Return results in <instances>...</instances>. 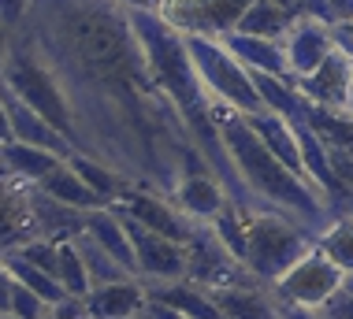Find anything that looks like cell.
Instances as JSON below:
<instances>
[{
  "mask_svg": "<svg viewBox=\"0 0 353 319\" xmlns=\"http://www.w3.org/2000/svg\"><path fill=\"white\" fill-rule=\"evenodd\" d=\"M320 316H323V319H353V294L339 289V294L320 308Z\"/></svg>",
  "mask_w": 353,
  "mask_h": 319,
  "instance_id": "1f68e13d",
  "label": "cell"
},
{
  "mask_svg": "<svg viewBox=\"0 0 353 319\" xmlns=\"http://www.w3.org/2000/svg\"><path fill=\"white\" fill-rule=\"evenodd\" d=\"M286 48V63H290V79H305L316 67L335 52V41H331V26L320 23V19L301 15L298 23L290 26V34L283 37Z\"/></svg>",
  "mask_w": 353,
  "mask_h": 319,
  "instance_id": "4fadbf2b",
  "label": "cell"
},
{
  "mask_svg": "<svg viewBox=\"0 0 353 319\" xmlns=\"http://www.w3.org/2000/svg\"><path fill=\"white\" fill-rule=\"evenodd\" d=\"M216 305L227 319H286V305L272 294V286H234L216 289Z\"/></svg>",
  "mask_w": 353,
  "mask_h": 319,
  "instance_id": "ac0fdd59",
  "label": "cell"
},
{
  "mask_svg": "<svg viewBox=\"0 0 353 319\" xmlns=\"http://www.w3.org/2000/svg\"><path fill=\"white\" fill-rule=\"evenodd\" d=\"M68 163H71L74 175H79L85 186L97 193V197H101L108 208L116 205V200H119L130 186H141V182H134L130 175H123L119 167H112V163H104V160H97V156H85V152H74Z\"/></svg>",
  "mask_w": 353,
  "mask_h": 319,
  "instance_id": "44dd1931",
  "label": "cell"
},
{
  "mask_svg": "<svg viewBox=\"0 0 353 319\" xmlns=\"http://www.w3.org/2000/svg\"><path fill=\"white\" fill-rule=\"evenodd\" d=\"M286 305V301H283ZM286 319H323L320 308H301V305H286Z\"/></svg>",
  "mask_w": 353,
  "mask_h": 319,
  "instance_id": "ab89813d",
  "label": "cell"
},
{
  "mask_svg": "<svg viewBox=\"0 0 353 319\" xmlns=\"http://www.w3.org/2000/svg\"><path fill=\"white\" fill-rule=\"evenodd\" d=\"M85 234H93L108 249L112 256L127 267L130 275H138V256H134V245H130V234H127V223L116 208H97L85 216Z\"/></svg>",
  "mask_w": 353,
  "mask_h": 319,
  "instance_id": "7402d4cb",
  "label": "cell"
},
{
  "mask_svg": "<svg viewBox=\"0 0 353 319\" xmlns=\"http://www.w3.org/2000/svg\"><path fill=\"white\" fill-rule=\"evenodd\" d=\"M145 301L168 305L186 319H227L223 308L216 305V297L208 289L194 286L190 278H175V282H145Z\"/></svg>",
  "mask_w": 353,
  "mask_h": 319,
  "instance_id": "9a60e30c",
  "label": "cell"
},
{
  "mask_svg": "<svg viewBox=\"0 0 353 319\" xmlns=\"http://www.w3.org/2000/svg\"><path fill=\"white\" fill-rule=\"evenodd\" d=\"M0 319H19L15 312H0Z\"/></svg>",
  "mask_w": 353,
  "mask_h": 319,
  "instance_id": "7bdbcfd3",
  "label": "cell"
},
{
  "mask_svg": "<svg viewBox=\"0 0 353 319\" xmlns=\"http://www.w3.org/2000/svg\"><path fill=\"white\" fill-rule=\"evenodd\" d=\"M183 37L190 48V60H194L197 74H201L205 90L216 104H227V108H234L242 115L264 112V101L253 90L250 71L242 67V60H238L231 48L223 41H216V37H194V34H183Z\"/></svg>",
  "mask_w": 353,
  "mask_h": 319,
  "instance_id": "277c9868",
  "label": "cell"
},
{
  "mask_svg": "<svg viewBox=\"0 0 353 319\" xmlns=\"http://www.w3.org/2000/svg\"><path fill=\"white\" fill-rule=\"evenodd\" d=\"M331 12H335V23L339 19H353V0H331Z\"/></svg>",
  "mask_w": 353,
  "mask_h": 319,
  "instance_id": "60d3db41",
  "label": "cell"
},
{
  "mask_svg": "<svg viewBox=\"0 0 353 319\" xmlns=\"http://www.w3.org/2000/svg\"><path fill=\"white\" fill-rule=\"evenodd\" d=\"M123 223H127L130 245H134L141 282H175V278H186V245H179V241L157 234V230L141 227L138 219H130V216H123Z\"/></svg>",
  "mask_w": 353,
  "mask_h": 319,
  "instance_id": "9c48e42d",
  "label": "cell"
},
{
  "mask_svg": "<svg viewBox=\"0 0 353 319\" xmlns=\"http://www.w3.org/2000/svg\"><path fill=\"white\" fill-rule=\"evenodd\" d=\"M320 245V234L301 227L286 212L256 208L250 219V249H245V271H250L261 286H275L279 278L309 256Z\"/></svg>",
  "mask_w": 353,
  "mask_h": 319,
  "instance_id": "3957f363",
  "label": "cell"
},
{
  "mask_svg": "<svg viewBox=\"0 0 353 319\" xmlns=\"http://www.w3.org/2000/svg\"><path fill=\"white\" fill-rule=\"evenodd\" d=\"M8 312H15L19 319H45L52 312V305L45 301V297H37L34 289H26L23 282H15V289H12V308Z\"/></svg>",
  "mask_w": 353,
  "mask_h": 319,
  "instance_id": "4dcf8cb0",
  "label": "cell"
},
{
  "mask_svg": "<svg viewBox=\"0 0 353 319\" xmlns=\"http://www.w3.org/2000/svg\"><path fill=\"white\" fill-rule=\"evenodd\" d=\"M90 308V319H138L145 312V282L127 278V282L97 286L82 297Z\"/></svg>",
  "mask_w": 353,
  "mask_h": 319,
  "instance_id": "2e32d148",
  "label": "cell"
},
{
  "mask_svg": "<svg viewBox=\"0 0 353 319\" xmlns=\"http://www.w3.org/2000/svg\"><path fill=\"white\" fill-rule=\"evenodd\" d=\"M12 289H15V278L4 267V260H0V312H8V308H12Z\"/></svg>",
  "mask_w": 353,
  "mask_h": 319,
  "instance_id": "e575fe53",
  "label": "cell"
},
{
  "mask_svg": "<svg viewBox=\"0 0 353 319\" xmlns=\"http://www.w3.org/2000/svg\"><path fill=\"white\" fill-rule=\"evenodd\" d=\"M175 205L183 208V216H190L194 223H212V219L231 205V189L227 182L216 175L212 167H197V171H186L183 178L175 182Z\"/></svg>",
  "mask_w": 353,
  "mask_h": 319,
  "instance_id": "8fae6325",
  "label": "cell"
},
{
  "mask_svg": "<svg viewBox=\"0 0 353 319\" xmlns=\"http://www.w3.org/2000/svg\"><path fill=\"white\" fill-rule=\"evenodd\" d=\"M298 19L301 15L286 12V8H279L275 0H253L250 12L242 15V23H238V30L253 34V37H268V41H283Z\"/></svg>",
  "mask_w": 353,
  "mask_h": 319,
  "instance_id": "484cf974",
  "label": "cell"
},
{
  "mask_svg": "<svg viewBox=\"0 0 353 319\" xmlns=\"http://www.w3.org/2000/svg\"><path fill=\"white\" fill-rule=\"evenodd\" d=\"M0 82H4L15 96H23L34 112H41L45 119L79 149L82 134H79V119H74V108H71V96L63 90V82L56 79V71L45 63V56L37 52L26 37H15L12 41V56H8V63H4Z\"/></svg>",
  "mask_w": 353,
  "mask_h": 319,
  "instance_id": "7a4b0ae2",
  "label": "cell"
},
{
  "mask_svg": "<svg viewBox=\"0 0 353 319\" xmlns=\"http://www.w3.org/2000/svg\"><path fill=\"white\" fill-rule=\"evenodd\" d=\"M342 278H346V275H342L339 267L323 256V249L316 245L309 256H301L298 264H294L290 271L272 286V294L279 297V301H286V305L323 308L342 289Z\"/></svg>",
  "mask_w": 353,
  "mask_h": 319,
  "instance_id": "8992f818",
  "label": "cell"
},
{
  "mask_svg": "<svg viewBox=\"0 0 353 319\" xmlns=\"http://www.w3.org/2000/svg\"><path fill=\"white\" fill-rule=\"evenodd\" d=\"M186 278L194 286L208 289V294H216V289H234V286H261L250 271H245L242 260L216 238V230L208 223H201L194 230V238L186 241Z\"/></svg>",
  "mask_w": 353,
  "mask_h": 319,
  "instance_id": "5b68a950",
  "label": "cell"
},
{
  "mask_svg": "<svg viewBox=\"0 0 353 319\" xmlns=\"http://www.w3.org/2000/svg\"><path fill=\"white\" fill-rule=\"evenodd\" d=\"M145 319H186L183 312H175V308L168 305H157V301H145V312H141Z\"/></svg>",
  "mask_w": 353,
  "mask_h": 319,
  "instance_id": "d590c367",
  "label": "cell"
},
{
  "mask_svg": "<svg viewBox=\"0 0 353 319\" xmlns=\"http://www.w3.org/2000/svg\"><path fill=\"white\" fill-rule=\"evenodd\" d=\"M30 238H41L34 208H30V186L23 178L8 175L0 178V256L19 249Z\"/></svg>",
  "mask_w": 353,
  "mask_h": 319,
  "instance_id": "7c38bea8",
  "label": "cell"
},
{
  "mask_svg": "<svg viewBox=\"0 0 353 319\" xmlns=\"http://www.w3.org/2000/svg\"><path fill=\"white\" fill-rule=\"evenodd\" d=\"M0 260H4V267L12 271V278H15V282H23L26 289H34V294H37V297H45V301H49L52 308L60 305V301H68V297H71L68 289H63V282H60V278H52L49 271H41V267L26 264V260L19 256V253H4Z\"/></svg>",
  "mask_w": 353,
  "mask_h": 319,
  "instance_id": "4316f807",
  "label": "cell"
},
{
  "mask_svg": "<svg viewBox=\"0 0 353 319\" xmlns=\"http://www.w3.org/2000/svg\"><path fill=\"white\" fill-rule=\"evenodd\" d=\"M12 41H15V34L8 30V26H0V74H4V63H8V56H12Z\"/></svg>",
  "mask_w": 353,
  "mask_h": 319,
  "instance_id": "f35d334b",
  "label": "cell"
},
{
  "mask_svg": "<svg viewBox=\"0 0 353 319\" xmlns=\"http://www.w3.org/2000/svg\"><path fill=\"white\" fill-rule=\"evenodd\" d=\"M0 178H8V167H4V160H0Z\"/></svg>",
  "mask_w": 353,
  "mask_h": 319,
  "instance_id": "ee69618b",
  "label": "cell"
},
{
  "mask_svg": "<svg viewBox=\"0 0 353 319\" xmlns=\"http://www.w3.org/2000/svg\"><path fill=\"white\" fill-rule=\"evenodd\" d=\"M60 282L63 289H68L71 297H85L90 294V275H85V264H82V256H79V245L68 238V241H60Z\"/></svg>",
  "mask_w": 353,
  "mask_h": 319,
  "instance_id": "f1b7e54d",
  "label": "cell"
},
{
  "mask_svg": "<svg viewBox=\"0 0 353 319\" xmlns=\"http://www.w3.org/2000/svg\"><path fill=\"white\" fill-rule=\"evenodd\" d=\"M250 119V127L261 134V141L272 149L275 160H283L286 167L294 171V175L309 178L305 175V160H301V149H298V134H294V123L283 119V115L275 112H261V115H245Z\"/></svg>",
  "mask_w": 353,
  "mask_h": 319,
  "instance_id": "ffe728a7",
  "label": "cell"
},
{
  "mask_svg": "<svg viewBox=\"0 0 353 319\" xmlns=\"http://www.w3.org/2000/svg\"><path fill=\"white\" fill-rule=\"evenodd\" d=\"M45 319H56V316H52V312H49V316H45Z\"/></svg>",
  "mask_w": 353,
  "mask_h": 319,
  "instance_id": "bcb514c9",
  "label": "cell"
},
{
  "mask_svg": "<svg viewBox=\"0 0 353 319\" xmlns=\"http://www.w3.org/2000/svg\"><path fill=\"white\" fill-rule=\"evenodd\" d=\"M15 134H12V115H8V104L0 96V145H12Z\"/></svg>",
  "mask_w": 353,
  "mask_h": 319,
  "instance_id": "74e56055",
  "label": "cell"
},
{
  "mask_svg": "<svg viewBox=\"0 0 353 319\" xmlns=\"http://www.w3.org/2000/svg\"><path fill=\"white\" fill-rule=\"evenodd\" d=\"M350 115H353V90H350Z\"/></svg>",
  "mask_w": 353,
  "mask_h": 319,
  "instance_id": "f6af8a7d",
  "label": "cell"
},
{
  "mask_svg": "<svg viewBox=\"0 0 353 319\" xmlns=\"http://www.w3.org/2000/svg\"><path fill=\"white\" fill-rule=\"evenodd\" d=\"M0 160H4L8 175L23 178L26 186H37L45 175H52V171L63 163V156H56V152L37 149V145H23V141L0 145Z\"/></svg>",
  "mask_w": 353,
  "mask_h": 319,
  "instance_id": "603a6c76",
  "label": "cell"
},
{
  "mask_svg": "<svg viewBox=\"0 0 353 319\" xmlns=\"http://www.w3.org/2000/svg\"><path fill=\"white\" fill-rule=\"evenodd\" d=\"M112 208L123 212V216H130V219H138L141 227L157 230V234L179 241V245H186V241L194 238V230L201 227V223H194L190 216H183L179 205H171L168 197H160V193L149 189V186H130Z\"/></svg>",
  "mask_w": 353,
  "mask_h": 319,
  "instance_id": "ba28073f",
  "label": "cell"
},
{
  "mask_svg": "<svg viewBox=\"0 0 353 319\" xmlns=\"http://www.w3.org/2000/svg\"><path fill=\"white\" fill-rule=\"evenodd\" d=\"M12 253H19L26 264L49 271L52 278H60V241H52V238H30V241H23L19 249H12Z\"/></svg>",
  "mask_w": 353,
  "mask_h": 319,
  "instance_id": "f546056e",
  "label": "cell"
},
{
  "mask_svg": "<svg viewBox=\"0 0 353 319\" xmlns=\"http://www.w3.org/2000/svg\"><path fill=\"white\" fill-rule=\"evenodd\" d=\"M37 189H45L49 197H56V200H63V205H71V208H82V212H97V208H108L104 200L93 193L85 182L71 171V163L63 160L60 167L52 171V175H45L41 182H37Z\"/></svg>",
  "mask_w": 353,
  "mask_h": 319,
  "instance_id": "d4e9b609",
  "label": "cell"
},
{
  "mask_svg": "<svg viewBox=\"0 0 353 319\" xmlns=\"http://www.w3.org/2000/svg\"><path fill=\"white\" fill-rule=\"evenodd\" d=\"M342 289H346V294H353V275H346V278H342Z\"/></svg>",
  "mask_w": 353,
  "mask_h": 319,
  "instance_id": "b9f144b4",
  "label": "cell"
},
{
  "mask_svg": "<svg viewBox=\"0 0 353 319\" xmlns=\"http://www.w3.org/2000/svg\"><path fill=\"white\" fill-rule=\"evenodd\" d=\"M320 249L342 275H353V212H339L320 230Z\"/></svg>",
  "mask_w": 353,
  "mask_h": 319,
  "instance_id": "83f0119b",
  "label": "cell"
},
{
  "mask_svg": "<svg viewBox=\"0 0 353 319\" xmlns=\"http://www.w3.org/2000/svg\"><path fill=\"white\" fill-rule=\"evenodd\" d=\"M219 41L242 60L245 71H264V74H275V79H290V63H286L283 41H268V37H253L242 30H231Z\"/></svg>",
  "mask_w": 353,
  "mask_h": 319,
  "instance_id": "e0dca14e",
  "label": "cell"
},
{
  "mask_svg": "<svg viewBox=\"0 0 353 319\" xmlns=\"http://www.w3.org/2000/svg\"><path fill=\"white\" fill-rule=\"evenodd\" d=\"M0 96H4L8 115H12V134H15V141L37 145V149H49V152H56V156H63V160H71L74 152H79L60 130L52 127L49 119H45L41 112H34L30 104H26L23 96H15L4 82H0Z\"/></svg>",
  "mask_w": 353,
  "mask_h": 319,
  "instance_id": "5bb4252c",
  "label": "cell"
},
{
  "mask_svg": "<svg viewBox=\"0 0 353 319\" xmlns=\"http://www.w3.org/2000/svg\"><path fill=\"white\" fill-rule=\"evenodd\" d=\"M212 119H216V130L223 138V149L231 156V167H234L238 186H242L250 208L286 212L301 227H309L312 234H320L339 216L309 178L294 175L283 160L272 156V149L261 141V134L250 127V119L242 112L212 101Z\"/></svg>",
  "mask_w": 353,
  "mask_h": 319,
  "instance_id": "6da1fadb",
  "label": "cell"
},
{
  "mask_svg": "<svg viewBox=\"0 0 353 319\" xmlns=\"http://www.w3.org/2000/svg\"><path fill=\"white\" fill-rule=\"evenodd\" d=\"M30 208H34V219H37L41 238H52V241H68L74 234H82L85 216H90V212L71 208V205H63V200L49 197V193L37 189V186H30Z\"/></svg>",
  "mask_w": 353,
  "mask_h": 319,
  "instance_id": "d6986e66",
  "label": "cell"
},
{
  "mask_svg": "<svg viewBox=\"0 0 353 319\" xmlns=\"http://www.w3.org/2000/svg\"><path fill=\"white\" fill-rule=\"evenodd\" d=\"M138 319H145V316H138Z\"/></svg>",
  "mask_w": 353,
  "mask_h": 319,
  "instance_id": "7dc6e473",
  "label": "cell"
},
{
  "mask_svg": "<svg viewBox=\"0 0 353 319\" xmlns=\"http://www.w3.org/2000/svg\"><path fill=\"white\" fill-rule=\"evenodd\" d=\"M253 0H168V8L160 15L175 26L179 34L194 37H227L238 30L242 15L250 12Z\"/></svg>",
  "mask_w": 353,
  "mask_h": 319,
  "instance_id": "52a82bcc",
  "label": "cell"
},
{
  "mask_svg": "<svg viewBox=\"0 0 353 319\" xmlns=\"http://www.w3.org/2000/svg\"><path fill=\"white\" fill-rule=\"evenodd\" d=\"M116 4L130 8V12H164L168 0H116Z\"/></svg>",
  "mask_w": 353,
  "mask_h": 319,
  "instance_id": "8d00e7d4",
  "label": "cell"
},
{
  "mask_svg": "<svg viewBox=\"0 0 353 319\" xmlns=\"http://www.w3.org/2000/svg\"><path fill=\"white\" fill-rule=\"evenodd\" d=\"M294 90L305 104L316 108H331V112H350V90H353V60L342 56L339 48L323 60L312 74L294 79Z\"/></svg>",
  "mask_w": 353,
  "mask_h": 319,
  "instance_id": "30bf717a",
  "label": "cell"
},
{
  "mask_svg": "<svg viewBox=\"0 0 353 319\" xmlns=\"http://www.w3.org/2000/svg\"><path fill=\"white\" fill-rule=\"evenodd\" d=\"M331 41L342 56H350L353 60V19H339L335 26H331Z\"/></svg>",
  "mask_w": 353,
  "mask_h": 319,
  "instance_id": "d6a6232c",
  "label": "cell"
},
{
  "mask_svg": "<svg viewBox=\"0 0 353 319\" xmlns=\"http://www.w3.org/2000/svg\"><path fill=\"white\" fill-rule=\"evenodd\" d=\"M71 241L79 245V256L85 264V275H90L93 289H97V286H112V282H127V278H138V275H130L93 234H85V230H82V234H74Z\"/></svg>",
  "mask_w": 353,
  "mask_h": 319,
  "instance_id": "cb8c5ba5",
  "label": "cell"
},
{
  "mask_svg": "<svg viewBox=\"0 0 353 319\" xmlns=\"http://www.w3.org/2000/svg\"><path fill=\"white\" fill-rule=\"evenodd\" d=\"M298 4H301V12L309 15V19H320V23L335 26V12H331V0H298Z\"/></svg>",
  "mask_w": 353,
  "mask_h": 319,
  "instance_id": "836d02e7",
  "label": "cell"
}]
</instances>
